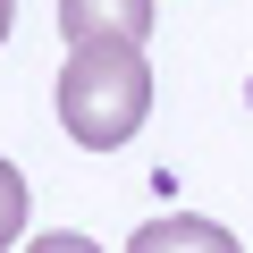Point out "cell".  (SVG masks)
<instances>
[{"instance_id": "obj_1", "label": "cell", "mask_w": 253, "mask_h": 253, "mask_svg": "<svg viewBox=\"0 0 253 253\" xmlns=\"http://www.w3.org/2000/svg\"><path fill=\"white\" fill-rule=\"evenodd\" d=\"M152 110V68H144V42H68V68H59V126L84 144V152H118L126 135L144 126Z\"/></svg>"}, {"instance_id": "obj_2", "label": "cell", "mask_w": 253, "mask_h": 253, "mask_svg": "<svg viewBox=\"0 0 253 253\" xmlns=\"http://www.w3.org/2000/svg\"><path fill=\"white\" fill-rule=\"evenodd\" d=\"M59 34L68 42H152V0H59Z\"/></svg>"}, {"instance_id": "obj_3", "label": "cell", "mask_w": 253, "mask_h": 253, "mask_svg": "<svg viewBox=\"0 0 253 253\" xmlns=\"http://www.w3.org/2000/svg\"><path fill=\"white\" fill-rule=\"evenodd\" d=\"M126 253H245L219 219H194V211H169V219H144L126 236Z\"/></svg>"}, {"instance_id": "obj_4", "label": "cell", "mask_w": 253, "mask_h": 253, "mask_svg": "<svg viewBox=\"0 0 253 253\" xmlns=\"http://www.w3.org/2000/svg\"><path fill=\"white\" fill-rule=\"evenodd\" d=\"M17 228H26V177H17V161H0V253L17 245Z\"/></svg>"}, {"instance_id": "obj_5", "label": "cell", "mask_w": 253, "mask_h": 253, "mask_svg": "<svg viewBox=\"0 0 253 253\" xmlns=\"http://www.w3.org/2000/svg\"><path fill=\"white\" fill-rule=\"evenodd\" d=\"M26 253H101V245H93V236H76V228H51V236H34Z\"/></svg>"}, {"instance_id": "obj_6", "label": "cell", "mask_w": 253, "mask_h": 253, "mask_svg": "<svg viewBox=\"0 0 253 253\" xmlns=\"http://www.w3.org/2000/svg\"><path fill=\"white\" fill-rule=\"evenodd\" d=\"M9 17H17V0H0V42H9Z\"/></svg>"}]
</instances>
